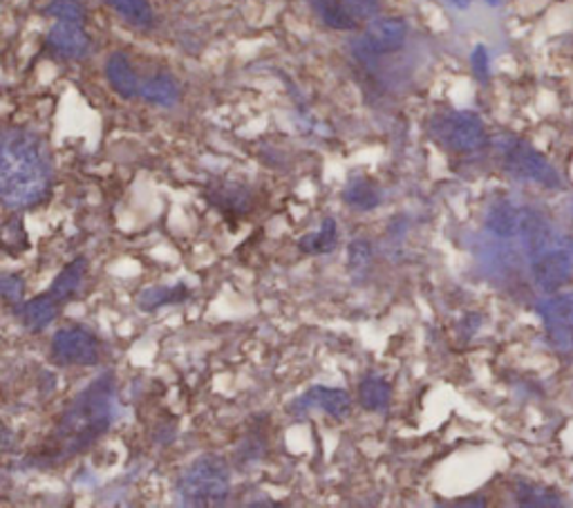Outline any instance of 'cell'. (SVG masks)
Segmentation results:
<instances>
[{"label":"cell","instance_id":"cell-22","mask_svg":"<svg viewBox=\"0 0 573 508\" xmlns=\"http://www.w3.org/2000/svg\"><path fill=\"white\" fill-rule=\"evenodd\" d=\"M314 14L329 27L338 32H348L357 27V18L342 5V0H308Z\"/></svg>","mask_w":573,"mask_h":508},{"label":"cell","instance_id":"cell-21","mask_svg":"<svg viewBox=\"0 0 573 508\" xmlns=\"http://www.w3.org/2000/svg\"><path fill=\"white\" fill-rule=\"evenodd\" d=\"M190 298V289L186 287V283H177L171 287H148L137 296V307L146 314L150 311H158L160 307H169V305H177Z\"/></svg>","mask_w":573,"mask_h":508},{"label":"cell","instance_id":"cell-2","mask_svg":"<svg viewBox=\"0 0 573 508\" xmlns=\"http://www.w3.org/2000/svg\"><path fill=\"white\" fill-rule=\"evenodd\" d=\"M52 177V162L43 139L25 128L5 131L0 152V195L5 207L23 211L46 202Z\"/></svg>","mask_w":573,"mask_h":508},{"label":"cell","instance_id":"cell-28","mask_svg":"<svg viewBox=\"0 0 573 508\" xmlns=\"http://www.w3.org/2000/svg\"><path fill=\"white\" fill-rule=\"evenodd\" d=\"M342 5L357 21H372L381 12V0H342Z\"/></svg>","mask_w":573,"mask_h":508},{"label":"cell","instance_id":"cell-4","mask_svg":"<svg viewBox=\"0 0 573 508\" xmlns=\"http://www.w3.org/2000/svg\"><path fill=\"white\" fill-rule=\"evenodd\" d=\"M177 495L186 506H220L232 495V468L220 455H200L179 475Z\"/></svg>","mask_w":573,"mask_h":508},{"label":"cell","instance_id":"cell-15","mask_svg":"<svg viewBox=\"0 0 573 508\" xmlns=\"http://www.w3.org/2000/svg\"><path fill=\"white\" fill-rule=\"evenodd\" d=\"M209 202L220 209L224 215H242L249 211V205H251V190L247 186H240V184H232V182H224V184H217L213 186L209 193H207Z\"/></svg>","mask_w":573,"mask_h":508},{"label":"cell","instance_id":"cell-25","mask_svg":"<svg viewBox=\"0 0 573 508\" xmlns=\"http://www.w3.org/2000/svg\"><path fill=\"white\" fill-rule=\"evenodd\" d=\"M372 256H374V249L365 238H357L350 243L348 267H350V273L354 276V281H363V276L372 267Z\"/></svg>","mask_w":573,"mask_h":508},{"label":"cell","instance_id":"cell-31","mask_svg":"<svg viewBox=\"0 0 573 508\" xmlns=\"http://www.w3.org/2000/svg\"><path fill=\"white\" fill-rule=\"evenodd\" d=\"M446 3H450L452 8H460V10H464V8H469V5H471V0H446ZM486 3H488V5H498L500 0H486Z\"/></svg>","mask_w":573,"mask_h":508},{"label":"cell","instance_id":"cell-20","mask_svg":"<svg viewBox=\"0 0 573 508\" xmlns=\"http://www.w3.org/2000/svg\"><path fill=\"white\" fill-rule=\"evenodd\" d=\"M520 222H522V209H518L511 202H498L493 205L486 215V226L498 238H515L520 236Z\"/></svg>","mask_w":573,"mask_h":508},{"label":"cell","instance_id":"cell-18","mask_svg":"<svg viewBox=\"0 0 573 508\" xmlns=\"http://www.w3.org/2000/svg\"><path fill=\"white\" fill-rule=\"evenodd\" d=\"M381 200L384 198H381L378 186L368 177H352L346 184V188H342V202L361 213L374 211L381 205Z\"/></svg>","mask_w":573,"mask_h":508},{"label":"cell","instance_id":"cell-11","mask_svg":"<svg viewBox=\"0 0 573 508\" xmlns=\"http://www.w3.org/2000/svg\"><path fill=\"white\" fill-rule=\"evenodd\" d=\"M46 50L65 61H82L90 54V36L79 23H61L48 32Z\"/></svg>","mask_w":573,"mask_h":508},{"label":"cell","instance_id":"cell-10","mask_svg":"<svg viewBox=\"0 0 573 508\" xmlns=\"http://www.w3.org/2000/svg\"><path fill=\"white\" fill-rule=\"evenodd\" d=\"M540 319L549 340L558 349L573 347V294H551V298L540 305Z\"/></svg>","mask_w":573,"mask_h":508},{"label":"cell","instance_id":"cell-19","mask_svg":"<svg viewBox=\"0 0 573 508\" xmlns=\"http://www.w3.org/2000/svg\"><path fill=\"white\" fill-rule=\"evenodd\" d=\"M298 251L304 256H327L338 247V222L334 218H325L319 231L308 233L298 243Z\"/></svg>","mask_w":573,"mask_h":508},{"label":"cell","instance_id":"cell-8","mask_svg":"<svg viewBox=\"0 0 573 508\" xmlns=\"http://www.w3.org/2000/svg\"><path fill=\"white\" fill-rule=\"evenodd\" d=\"M99 338L86 325H65L52 338V359L59 365L95 368L99 363Z\"/></svg>","mask_w":573,"mask_h":508},{"label":"cell","instance_id":"cell-29","mask_svg":"<svg viewBox=\"0 0 573 508\" xmlns=\"http://www.w3.org/2000/svg\"><path fill=\"white\" fill-rule=\"evenodd\" d=\"M471 65H473V72L479 82H486L488 79V52L484 46H477L471 54Z\"/></svg>","mask_w":573,"mask_h":508},{"label":"cell","instance_id":"cell-24","mask_svg":"<svg viewBox=\"0 0 573 508\" xmlns=\"http://www.w3.org/2000/svg\"><path fill=\"white\" fill-rule=\"evenodd\" d=\"M43 14L61 23H86V8L82 0H50L43 8Z\"/></svg>","mask_w":573,"mask_h":508},{"label":"cell","instance_id":"cell-5","mask_svg":"<svg viewBox=\"0 0 573 508\" xmlns=\"http://www.w3.org/2000/svg\"><path fill=\"white\" fill-rule=\"evenodd\" d=\"M431 137L450 152H475L486 146V128L471 110H446L428 122Z\"/></svg>","mask_w":573,"mask_h":508},{"label":"cell","instance_id":"cell-12","mask_svg":"<svg viewBox=\"0 0 573 508\" xmlns=\"http://www.w3.org/2000/svg\"><path fill=\"white\" fill-rule=\"evenodd\" d=\"M61 302L54 300L48 292L36 296L32 300H23L14 307L16 319L29 330V332H43L48 330L61 311Z\"/></svg>","mask_w":573,"mask_h":508},{"label":"cell","instance_id":"cell-23","mask_svg":"<svg viewBox=\"0 0 573 508\" xmlns=\"http://www.w3.org/2000/svg\"><path fill=\"white\" fill-rule=\"evenodd\" d=\"M105 5L139 29H150L155 25V12H152L148 0H105Z\"/></svg>","mask_w":573,"mask_h":508},{"label":"cell","instance_id":"cell-6","mask_svg":"<svg viewBox=\"0 0 573 508\" xmlns=\"http://www.w3.org/2000/svg\"><path fill=\"white\" fill-rule=\"evenodd\" d=\"M410 25L399 16H376L365 27L363 36L352 44V54L359 63L372 65L381 57L395 54L406 48Z\"/></svg>","mask_w":573,"mask_h":508},{"label":"cell","instance_id":"cell-1","mask_svg":"<svg viewBox=\"0 0 573 508\" xmlns=\"http://www.w3.org/2000/svg\"><path fill=\"white\" fill-rule=\"evenodd\" d=\"M114 419H117V383L105 372L67 404L50 439L29 461L34 466H54L84 455L108 433Z\"/></svg>","mask_w":573,"mask_h":508},{"label":"cell","instance_id":"cell-3","mask_svg":"<svg viewBox=\"0 0 573 508\" xmlns=\"http://www.w3.org/2000/svg\"><path fill=\"white\" fill-rule=\"evenodd\" d=\"M531 278L545 294L560 292L573 276V238L540 211L522 209L520 236Z\"/></svg>","mask_w":573,"mask_h":508},{"label":"cell","instance_id":"cell-17","mask_svg":"<svg viewBox=\"0 0 573 508\" xmlns=\"http://www.w3.org/2000/svg\"><path fill=\"white\" fill-rule=\"evenodd\" d=\"M393 401V385L378 374H368L359 383V404L368 412H386Z\"/></svg>","mask_w":573,"mask_h":508},{"label":"cell","instance_id":"cell-16","mask_svg":"<svg viewBox=\"0 0 573 508\" xmlns=\"http://www.w3.org/2000/svg\"><path fill=\"white\" fill-rule=\"evenodd\" d=\"M139 97L152 106L173 108L179 101V84L166 72L152 74V76H148V79L141 82Z\"/></svg>","mask_w":573,"mask_h":508},{"label":"cell","instance_id":"cell-13","mask_svg":"<svg viewBox=\"0 0 573 508\" xmlns=\"http://www.w3.org/2000/svg\"><path fill=\"white\" fill-rule=\"evenodd\" d=\"M105 79L110 88L117 92L122 99H135L139 97L141 82L130 63V59L124 52H114L105 61Z\"/></svg>","mask_w":573,"mask_h":508},{"label":"cell","instance_id":"cell-30","mask_svg":"<svg viewBox=\"0 0 573 508\" xmlns=\"http://www.w3.org/2000/svg\"><path fill=\"white\" fill-rule=\"evenodd\" d=\"M3 236H5V247H18V238L27 240L25 228H23V220H21L18 215H14V218L5 224Z\"/></svg>","mask_w":573,"mask_h":508},{"label":"cell","instance_id":"cell-9","mask_svg":"<svg viewBox=\"0 0 573 508\" xmlns=\"http://www.w3.org/2000/svg\"><path fill=\"white\" fill-rule=\"evenodd\" d=\"M312 410H321L327 417L342 421L352 414V397L340 387L316 385V387H310L308 393L300 395L298 399H294L289 406V412L294 417H304Z\"/></svg>","mask_w":573,"mask_h":508},{"label":"cell","instance_id":"cell-26","mask_svg":"<svg viewBox=\"0 0 573 508\" xmlns=\"http://www.w3.org/2000/svg\"><path fill=\"white\" fill-rule=\"evenodd\" d=\"M515 499L522 506H558L560 504L558 493H553L551 488H545V486L528 484V482H520L515 486Z\"/></svg>","mask_w":573,"mask_h":508},{"label":"cell","instance_id":"cell-7","mask_svg":"<svg viewBox=\"0 0 573 508\" xmlns=\"http://www.w3.org/2000/svg\"><path fill=\"white\" fill-rule=\"evenodd\" d=\"M498 152H500V162L502 169L522 182H533L547 188H558L560 177L556 169L543 158V154L528 146L522 139L515 137H505L498 141Z\"/></svg>","mask_w":573,"mask_h":508},{"label":"cell","instance_id":"cell-27","mask_svg":"<svg viewBox=\"0 0 573 508\" xmlns=\"http://www.w3.org/2000/svg\"><path fill=\"white\" fill-rule=\"evenodd\" d=\"M0 294H3V298L12 307L23 302V298H25V281H23V276H18V273H3V278H0Z\"/></svg>","mask_w":573,"mask_h":508},{"label":"cell","instance_id":"cell-14","mask_svg":"<svg viewBox=\"0 0 573 508\" xmlns=\"http://www.w3.org/2000/svg\"><path fill=\"white\" fill-rule=\"evenodd\" d=\"M86 271H88V260L86 256H79V258H74L72 262H67L61 271H59V276L52 281L48 294L59 300L61 305L70 302L76 292L82 289L84 285V278H86Z\"/></svg>","mask_w":573,"mask_h":508}]
</instances>
